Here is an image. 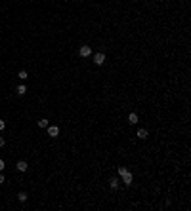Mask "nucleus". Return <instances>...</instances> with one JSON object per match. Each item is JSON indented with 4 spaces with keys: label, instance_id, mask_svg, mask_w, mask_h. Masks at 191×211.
<instances>
[{
    "label": "nucleus",
    "instance_id": "nucleus-6",
    "mask_svg": "<svg viewBox=\"0 0 191 211\" xmlns=\"http://www.w3.org/2000/svg\"><path fill=\"white\" fill-rule=\"evenodd\" d=\"M48 135H50V137H58L59 135V128H58V125H48Z\"/></svg>",
    "mask_w": 191,
    "mask_h": 211
},
{
    "label": "nucleus",
    "instance_id": "nucleus-7",
    "mask_svg": "<svg viewBox=\"0 0 191 211\" xmlns=\"http://www.w3.org/2000/svg\"><path fill=\"white\" fill-rule=\"evenodd\" d=\"M119 186H120V181L117 179V177L109 179V188H111V190H119Z\"/></svg>",
    "mask_w": 191,
    "mask_h": 211
},
{
    "label": "nucleus",
    "instance_id": "nucleus-8",
    "mask_svg": "<svg viewBox=\"0 0 191 211\" xmlns=\"http://www.w3.org/2000/svg\"><path fill=\"white\" fill-rule=\"evenodd\" d=\"M138 122H140V116L136 114V112H130L128 114V124H132V125H136Z\"/></svg>",
    "mask_w": 191,
    "mask_h": 211
},
{
    "label": "nucleus",
    "instance_id": "nucleus-5",
    "mask_svg": "<svg viewBox=\"0 0 191 211\" xmlns=\"http://www.w3.org/2000/svg\"><path fill=\"white\" fill-rule=\"evenodd\" d=\"M136 137H138V139H141V141H143V139H147V137H149V131H147L145 128H140V129L136 131Z\"/></svg>",
    "mask_w": 191,
    "mask_h": 211
},
{
    "label": "nucleus",
    "instance_id": "nucleus-4",
    "mask_svg": "<svg viewBox=\"0 0 191 211\" xmlns=\"http://www.w3.org/2000/svg\"><path fill=\"white\" fill-rule=\"evenodd\" d=\"M15 169H17L19 173H27V169H29V165H27L25 160H19L17 164H15Z\"/></svg>",
    "mask_w": 191,
    "mask_h": 211
},
{
    "label": "nucleus",
    "instance_id": "nucleus-2",
    "mask_svg": "<svg viewBox=\"0 0 191 211\" xmlns=\"http://www.w3.org/2000/svg\"><path fill=\"white\" fill-rule=\"evenodd\" d=\"M94 65H97V67H101V65L105 63V53L103 51H97V53H94Z\"/></svg>",
    "mask_w": 191,
    "mask_h": 211
},
{
    "label": "nucleus",
    "instance_id": "nucleus-10",
    "mask_svg": "<svg viewBox=\"0 0 191 211\" xmlns=\"http://www.w3.org/2000/svg\"><path fill=\"white\" fill-rule=\"evenodd\" d=\"M15 93H17V95H25V93H27V86H25V84L17 86V88H15Z\"/></svg>",
    "mask_w": 191,
    "mask_h": 211
},
{
    "label": "nucleus",
    "instance_id": "nucleus-1",
    "mask_svg": "<svg viewBox=\"0 0 191 211\" xmlns=\"http://www.w3.org/2000/svg\"><path fill=\"white\" fill-rule=\"evenodd\" d=\"M79 55H80V57H90V55H92V46H88V44H84V46H80V50H79Z\"/></svg>",
    "mask_w": 191,
    "mask_h": 211
},
{
    "label": "nucleus",
    "instance_id": "nucleus-15",
    "mask_svg": "<svg viewBox=\"0 0 191 211\" xmlns=\"http://www.w3.org/2000/svg\"><path fill=\"white\" fill-rule=\"evenodd\" d=\"M4 128H6V122H4V120H0V131H2Z\"/></svg>",
    "mask_w": 191,
    "mask_h": 211
},
{
    "label": "nucleus",
    "instance_id": "nucleus-17",
    "mask_svg": "<svg viewBox=\"0 0 191 211\" xmlns=\"http://www.w3.org/2000/svg\"><path fill=\"white\" fill-rule=\"evenodd\" d=\"M4 169V160H0V171Z\"/></svg>",
    "mask_w": 191,
    "mask_h": 211
},
{
    "label": "nucleus",
    "instance_id": "nucleus-9",
    "mask_svg": "<svg viewBox=\"0 0 191 211\" xmlns=\"http://www.w3.org/2000/svg\"><path fill=\"white\" fill-rule=\"evenodd\" d=\"M36 125H38V128H40V129H46V128H48V125H50V122H48L46 118H40L38 122H36Z\"/></svg>",
    "mask_w": 191,
    "mask_h": 211
},
{
    "label": "nucleus",
    "instance_id": "nucleus-13",
    "mask_svg": "<svg viewBox=\"0 0 191 211\" xmlns=\"http://www.w3.org/2000/svg\"><path fill=\"white\" fill-rule=\"evenodd\" d=\"M117 171H119V175H123V173L128 171V168H124V165H120V168H117Z\"/></svg>",
    "mask_w": 191,
    "mask_h": 211
},
{
    "label": "nucleus",
    "instance_id": "nucleus-16",
    "mask_svg": "<svg viewBox=\"0 0 191 211\" xmlns=\"http://www.w3.org/2000/svg\"><path fill=\"white\" fill-rule=\"evenodd\" d=\"M4 181H6V177H4V175H2V173H0V185H2V182H4Z\"/></svg>",
    "mask_w": 191,
    "mask_h": 211
},
{
    "label": "nucleus",
    "instance_id": "nucleus-3",
    "mask_svg": "<svg viewBox=\"0 0 191 211\" xmlns=\"http://www.w3.org/2000/svg\"><path fill=\"white\" fill-rule=\"evenodd\" d=\"M120 177H123V185H124V186H130V185H132V181H134V175H132V173H130V171L123 173V175H120Z\"/></svg>",
    "mask_w": 191,
    "mask_h": 211
},
{
    "label": "nucleus",
    "instance_id": "nucleus-12",
    "mask_svg": "<svg viewBox=\"0 0 191 211\" xmlns=\"http://www.w3.org/2000/svg\"><path fill=\"white\" fill-rule=\"evenodd\" d=\"M27 76H29V74H27V71H19L17 72V78L19 80H27Z\"/></svg>",
    "mask_w": 191,
    "mask_h": 211
},
{
    "label": "nucleus",
    "instance_id": "nucleus-14",
    "mask_svg": "<svg viewBox=\"0 0 191 211\" xmlns=\"http://www.w3.org/2000/svg\"><path fill=\"white\" fill-rule=\"evenodd\" d=\"M2 147H6V139H4V137H0V148Z\"/></svg>",
    "mask_w": 191,
    "mask_h": 211
},
{
    "label": "nucleus",
    "instance_id": "nucleus-11",
    "mask_svg": "<svg viewBox=\"0 0 191 211\" xmlns=\"http://www.w3.org/2000/svg\"><path fill=\"white\" fill-rule=\"evenodd\" d=\"M27 198H29V196H27V192H19V194H17V200L21 202V204H25Z\"/></svg>",
    "mask_w": 191,
    "mask_h": 211
}]
</instances>
